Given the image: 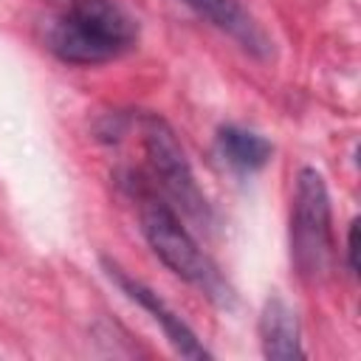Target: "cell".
Listing matches in <instances>:
<instances>
[{
	"instance_id": "cell-9",
	"label": "cell",
	"mask_w": 361,
	"mask_h": 361,
	"mask_svg": "<svg viewBox=\"0 0 361 361\" xmlns=\"http://www.w3.org/2000/svg\"><path fill=\"white\" fill-rule=\"evenodd\" d=\"M355 237H358V223L353 220V223H350V231H347V268H350V274L358 271V262H355V251H358Z\"/></svg>"
},
{
	"instance_id": "cell-5",
	"label": "cell",
	"mask_w": 361,
	"mask_h": 361,
	"mask_svg": "<svg viewBox=\"0 0 361 361\" xmlns=\"http://www.w3.org/2000/svg\"><path fill=\"white\" fill-rule=\"evenodd\" d=\"M104 271H107V276L133 299V302H138L158 324H161V330H164V336H166V341L175 347V353L178 355H183V358H212V353L200 344V338L195 336V330L152 290V288H147L144 282H138V279H133V276H127L116 262H110V259H104Z\"/></svg>"
},
{
	"instance_id": "cell-1",
	"label": "cell",
	"mask_w": 361,
	"mask_h": 361,
	"mask_svg": "<svg viewBox=\"0 0 361 361\" xmlns=\"http://www.w3.org/2000/svg\"><path fill=\"white\" fill-rule=\"evenodd\" d=\"M135 23L113 0H73L45 28L48 51L68 65H102L135 45Z\"/></svg>"
},
{
	"instance_id": "cell-4",
	"label": "cell",
	"mask_w": 361,
	"mask_h": 361,
	"mask_svg": "<svg viewBox=\"0 0 361 361\" xmlns=\"http://www.w3.org/2000/svg\"><path fill=\"white\" fill-rule=\"evenodd\" d=\"M138 127H141V141H144V152H147L149 172H152L155 183L166 192V197L172 203L180 206L183 214H189L200 226L209 223V203L195 180V172L189 166V158H186L175 130L155 113L141 116Z\"/></svg>"
},
{
	"instance_id": "cell-6",
	"label": "cell",
	"mask_w": 361,
	"mask_h": 361,
	"mask_svg": "<svg viewBox=\"0 0 361 361\" xmlns=\"http://www.w3.org/2000/svg\"><path fill=\"white\" fill-rule=\"evenodd\" d=\"M189 6L197 17H203L209 25L228 34L243 51H248L257 59L271 56V39L262 31V25L237 3V0H180Z\"/></svg>"
},
{
	"instance_id": "cell-7",
	"label": "cell",
	"mask_w": 361,
	"mask_h": 361,
	"mask_svg": "<svg viewBox=\"0 0 361 361\" xmlns=\"http://www.w3.org/2000/svg\"><path fill=\"white\" fill-rule=\"evenodd\" d=\"M259 344L262 355L271 361H293L302 358V330L293 307L282 296H271L259 313Z\"/></svg>"
},
{
	"instance_id": "cell-8",
	"label": "cell",
	"mask_w": 361,
	"mask_h": 361,
	"mask_svg": "<svg viewBox=\"0 0 361 361\" xmlns=\"http://www.w3.org/2000/svg\"><path fill=\"white\" fill-rule=\"evenodd\" d=\"M217 155L237 172H257L262 169L271 155H274V144L245 127H220L217 130Z\"/></svg>"
},
{
	"instance_id": "cell-2",
	"label": "cell",
	"mask_w": 361,
	"mask_h": 361,
	"mask_svg": "<svg viewBox=\"0 0 361 361\" xmlns=\"http://www.w3.org/2000/svg\"><path fill=\"white\" fill-rule=\"evenodd\" d=\"M138 220H141V231L149 248L175 276L197 285L217 305L228 302V288L220 271L214 268V262L203 254V248L183 228L175 209L144 186H138Z\"/></svg>"
},
{
	"instance_id": "cell-3",
	"label": "cell",
	"mask_w": 361,
	"mask_h": 361,
	"mask_svg": "<svg viewBox=\"0 0 361 361\" xmlns=\"http://www.w3.org/2000/svg\"><path fill=\"white\" fill-rule=\"evenodd\" d=\"M333 220L330 195L322 172L302 166L296 175L290 209V259L302 279L322 282L333 271Z\"/></svg>"
}]
</instances>
